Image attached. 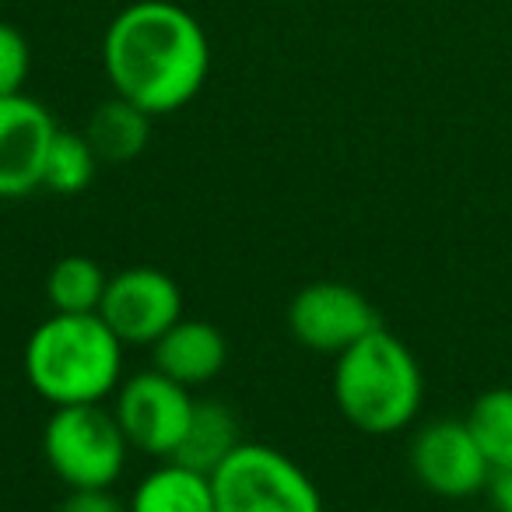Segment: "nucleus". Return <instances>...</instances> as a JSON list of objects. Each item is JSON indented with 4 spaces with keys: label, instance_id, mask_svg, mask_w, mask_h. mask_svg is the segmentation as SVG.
I'll use <instances>...</instances> for the list:
<instances>
[{
    "label": "nucleus",
    "instance_id": "obj_1",
    "mask_svg": "<svg viewBox=\"0 0 512 512\" xmlns=\"http://www.w3.org/2000/svg\"><path fill=\"white\" fill-rule=\"evenodd\" d=\"M102 67L116 95L148 116H165L200 95L211 43L197 18L172 0H134L109 22Z\"/></svg>",
    "mask_w": 512,
    "mask_h": 512
},
{
    "label": "nucleus",
    "instance_id": "obj_2",
    "mask_svg": "<svg viewBox=\"0 0 512 512\" xmlns=\"http://www.w3.org/2000/svg\"><path fill=\"white\" fill-rule=\"evenodd\" d=\"M25 376L53 407L102 404L123 383V341L99 313H53L25 344Z\"/></svg>",
    "mask_w": 512,
    "mask_h": 512
},
{
    "label": "nucleus",
    "instance_id": "obj_3",
    "mask_svg": "<svg viewBox=\"0 0 512 512\" xmlns=\"http://www.w3.org/2000/svg\"><path fill=\"white\" fill-rule=\"evenodd\" d=\"M421 397H425V379L418 358L383 327L337 355L334 400L358 432H400L414 421Z\"/></svg>",
    "mask_w": 512,
    "mask_h": 512
},
{
    "label": "nucleus",
    "instance_id": "obj_4",
    "mask_svg": "<svg viewBox=\"0 0 512 512\" xmlns=\"http://www.w3.org/2000/svg\"><path fill=\"white\" fill-rule=\"evenodd\" d=\"M130 442L120 421L102 404L53 407L43 428V456L50 470L78 488H113L127 467Z\"/></svg>",
    "mask_w": 512,
    "mask_h": 512
},
{
    "label": "nucleus",
    "instance_id": "obj_5",
    "mask_svg": "<svg viewBox=\"0 0 512 512\" xmlns=\"http://www.w3.org/2000/svg\"><path fill=\"white\" fill-rule=\"evenodd\" d=\"M214 512H323L313 477L264 442H239L211 474Z\"/></svg>",
    "mask_w": 512,
    "mask_h": 512
},
{
    "label": "nucleus",
    "instance_id": "obj_6",
    "mask_svg": "<svg viewBox=\"0 0 512 512\" xmlns=\"http://www.w3.org/2000/svg\"><path fill=\"white\" fill-rule=\"evenodd\" d=\"M193 404L197 400L190 397L183 383H176L158 369H148L116 386L113 414L127 435L130 449L169 460L183 439L186 425H190Z\"/></svg>",
    "mask_w": 512,
    "mask_h": 512
},
{
    "label": "nucleus",
    "instance_id": "obj_7",
    "mask_svg": "<svg viewBox=\"0 0 512 512\" xmlns=\"http://www.w3.org/2000/svg\"><path fill=\"white\" fill-rule=\"evenodd\" d=\"M288 327L302 348L337 358L379 330V313L358 288L341 281H313L295 292L288 306Z\"/></svg>",
    "mask_w": 512,
    "mask_h": 512
},
{
    "label": "nucleus",
    "instance_id": "obj_8",
    "mask_svg": "<svg viewBox=\"0 0 512 512\" xmlns=\"http://www.w3.org/2000/svg\"><path fill=\"white\" fill-rule=\"evenodd\" d=\"M99 316L120 337L123 348H134V344L151 348L165 330L183 320V292L165 271L130 267L109 278Z\"/></svg>",
    "mask_w": 512,
    "mask_h": 512
},
{
    "label": "nucleus",
    "instance_id": "obj_9",
    "mask_svg": "<svg viewBox=\"0 0 512 512\" xmlns=\"http://www.w3.org/2000/svg\"><path fill=\"white\" fill-rule=\"evenodd\" d=\"M411 470L439 498L481 495L491 481V463L470 435L467 421L453 418L432 421L414 435Z\"/></svg>",
    "mask_w": 512,
    "mask_h": 512
},
{
    "label": "nucleus",
    "instance_id": "obj_10",
    "mask_svg": "<svg viewBox=\"0 0 512 512\" xmlns=\"http://www.w3.org/2000/svg\"><path fill=\"white\" fill-rule=\"evenodd\" d=\"M53 134L57 123L43 102L25 92L0 95V197H25L43 186Z\"/></svg>",
    "mask_w": 512,
    "mask_h": 512
},
{
    "label": "nucleus",
    "instance_id": "obj_11",
    "mask_svg": "<svg viewBox=\"0 0 512 512\" xmlns=\"http://www.w3.org/2000/svg\"><path fill=\"white\" fill-rule=\"evenodd\" d=\"M155 369L165 372L169 379L183 383L186 390L204 386L225 369L228 344L221 330L207 320H179L169 327L155 344H151Z\"/></svg>",
    "mask_w": 512,
    "mask_h": 512
},
{
    "label": "nucleus",
    "instance_id": "obj_12",
    "mask_svg": "<svg viewBox=\"0 0 512 512\" xmlns=\"http://www.w3.org/2000/svg\"><path fill=\"white\" fill-rule=\"evenodd\" d=\"M239 442V418H235L232 407L221 404V400H197L190 425H186L183 439H179L176 453L169 460L200 470V474H214Z\"/></svg>",
    "mask_w": 512,
    "mask_h": 512
},
{
    "label": "nucleus",
    "instance_id": "obj_13",
    "mask_svg": "<svg viewBox=\"0 0 512 512\" xmlns=\"http://www.w3.org/2000/svg\"><path fill=\"white\" fill-rule=\"evenodd\" d=\"M130 512H214L211 474H200L176 460H165L134 488Z\"/></svg>",
    "mask_w": 512,
    "mask_h": 512
},
{
    "label": "nucleus",
    "instance_id": "obj_14",
    "mask_svg": "<svg viewBox=\"0 0 512 512\" xmlns=\"http://www.w3.org/2000/svg\"><path fill=\"white\" fill-rule=\"evenodd\" d=\"M85 137L92 144L99 162H134L151 137V116L144 109H137L134 102H127L123 95L99 102L95 113L88 116Z\"/></svg>",
    "mask_w": 512,
    "mask_h": 512
},
{
    "label": "nucleus",
    "instance_id": "obj_15",
    "mask_svg": "<svg viewBox=\"0 0 512 512\" xmlns=\"http://www.w3.org/2000/svg\"><path fill=\"white\" fill-rule=\"evenodd\" d=\"M106 285V271L92 256H64L46 278V299L53 313H99Z\"/></svg>",
    "mask_w": 512,
    "mask_h": 512
},
{
    "label": "nucleus",
    "instance_id": "obj_16",
    "mask_svg": "<svg viewBox=\"0 0 512 512\" xmlns=\"http://www.w3.org/2000/svg\"><path fill=\"white\" fill-rule=\"evenodd\" d=\"M99 169V158H95L92 144L78 130H60L53 134V144L46 151L43 165V186L60 197H74V193L88 190Z\"/></svg>",
    "mask_w": 512,
    "mask_h": 512
},
{
    "label": "nucleus",
    "instance_id": "obj_17",
    "mask_svg": "<svg viewBox=\"0 0 512 512\" xmlns=\"http://www.w3.org/2000/svg\"><path fill=\"white\" fill-rule=\"evenodd\" d=\"M463 421H467L481 453L488 456L491 470L512 463V390L498 386V390L481 393Z\"/></svg>",
    "mask_w": 512,
    "mask_h": 512
},
{
    "label": "nucleus",
    "instance_id": "obj_18",
    "mask_svg": "<svg viewBox=\"0 0 512 512\" xmlns=\"http://www.w3.org/2000/svg\"><path fill=\"white\" fill-rule=\"evenodd\" d=\"M32 67V50L22 29L0 22V95H18L25 88Z\"/></svg>",
    "mask_w": 512,
    "mask_h": 512
},
{
    "label": "nucleus",
    "instance_id": "obj_19",
    "mask_svg": "<svg viewBox=\"0 0 512 512\" xmlns=\"http://www.w3.org/2000/svg\"><path fill=\"white\" fill-rule=\"evenodd\" d=\"M60 512H130L120 498L109 495V488H78L64 498Z\"/></svg>",
    "mask_w": 512,
    "mask_h": 512
},
{
    "label": "nucleus",
    "instance_id": "obj_20",
    "mask_svg": "<svg viewBox=\"0 0 512 512\" xmlns=\"http://www.w3.org/2000/svg\"><path fill=\"white\" fill-rule=\"evenodd\" d=\"M488 495H491V505H495L498 512H512V463L491 470Z\"/></svg>",
    "mask_w": 512,
    "mask_h": 512
}]
</instances>
